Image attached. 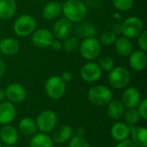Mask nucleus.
<instances>
[{
	"label": "nucleus",
	"mask_w": 147,
	"mask_h": 147,
	"mask_svg": "<svg viewBox=\"0 0 147 147\" xmlns=\"http://www.w3.org/2000/svg\"><path fill=\"white\" fill-rule=\"evenodd\" d=\"M79 24L76 27V34L80 37L90 38L95 37L96 34V28L93 23L90 22H78Z\"/></svg>",
	"instance_id": "obj_27"
},
{
	"label": "nucleus",
	"mask_w": 147,
	"mask_h": 147,
	"mask_svg": "<svg viewBox=\"0 0 147 147\" xmlns=\"http://www.w3.org/2000/svg\"><path fill=\"white\" fill-rule=\"evenodd\" d=\"M102 74V71L96 62H88L84 64L80 70V75L84 81L87 83H94L98 81Z\"/></svg>",
	"instance_id": "obj_9"
},
{
	"label": "nucleus",
	"mask_w": 147,
	"mask_h": 147,
	"mask_svg": "<svg viewBox=\"0 0 147 147\" xmlns=\"http://www.w3.org/2000/svg\"><path fill=\"white\" fill-rule=\"evenodd\" d=\"M72 29V22H71L68 19L63 17L55 22L52 33L53 34V37H55L56 39L59 40H64L67 37L71 36Z\"/></svg>",
	"instance_id": "obj_12"
},
{
	"label": "nucleus",
	"mask_w": 147,
	"mask_h": 147,
	"mask_svg": "<svg viewBox=\"0 0 147 147\" xmlns=\"http://www.w3.org/2000/svg\"><path fill=\"white\" fill-rule=\"evenodd\" d=\"M123 115L126 123L128 125H136L140 119V115L137 109H128L126 112H124Z\"/></svg>",
	"instance_id": "obj_29"
},
{
	"label": "nucleus",
	"mask_w": 147,
	"mask_h": 147,
	"mask_svg": "<svg viewBox=\"0 0 147 147\" xmlns=\"http://www.w3.org/2000/svg\"><path fill=\"white\" fill-rule=\"evenodd\" d=\"M17 9L16 0H0V19L9 20L12 18Z\"/></svg>",
	"instance_id": "obj_22"
},
{
	"label": "nucleus",
	"mask_w": 147,
	"mask_h": 147,
	"mask_svg": "<svg viewBox=\"0 0 147 147\" xmlns=\"http://www.w3.org/2000/svg\"><path fill=\"white\" fill-rule=\"evenodd\" d=\"M79 52L81 56L89 61H92L98 58L101 53V44L99 40L95 37L85 38L79 44Z\"/></svg>",
	"instance_id": "obj_6"
},
{
	"label": "nucleus",
	"mask_w": 147,
	"mask_h": 147,
	"mask_svg": "<svg viewBox=\"0 0 147 147\" xmlns=\"http://www.w3.org/2000/svg\"><path fill=\"white\" fill-rule=\"evenodd\" d=\"M37 129L41 133L49 134L53 132L57 127L58 117L53 110H44L39 114L35 121Z\"/></svg>",
	"instance_id": "obj_8"
},
{
	"label": "nucleus",
	"mask_w": 147,
	"mask_h": 147,
	"mask_svg": "<svg viewBox=\"0 0 147 147\" xmlns=\"http://www.w3.org/2000/svg\"><path fill=\"white\" fill-rule=\"evenodd\" d=\"M39 1H44V0H39Z\"/></svg>",
	"instance_id": "obj_45"
},
{
	"label": "nucleus",
	"mask_w": 147,
	"mask_h": 147,
	"mask_svg": "<svg viewBox=\"0 0 147 147\" xmlns=\"http://www.w3.org/2000/svg\"><path fill=\"white\" fill-rule=\"evenodd\" d=\"M85 1H90V0H85Z\"/></svg>",
	"instance_id": "obj_44"
},
{
	"label": "nucleus",
	"mask_w": 147,
	"mask_h": 147,
	"mask_svg": "<svg viewBox=\"0 0 147 147\" xmlns=\"http://www.w3.org/2000/svg\"><path fill=\"white\" fill-rule=\"evenodd\" d=\"M147 64V55L142 50L133 51L129 55V65L135 71H142Z\"/></svg>",
	"instance_id": "obj_15"
},
{
	"label": "nucleus",
	"mask_w": 147,
	"mask_h": 147,
	"mask_svg": "<svg viewBox=\"0 0 147 147\" xmlns=\"http://www.w3.org/2000/svg\"><path fill=\"white\" fill-rule=\"evenodd\" d=\"M31 35V40L33 44L39 48L49 47L54 39L53 33L47 28L35 29Z\"/></svg>",
	"instance_id": "obj_10"
},
{
	"label": "nucleus",
	"mask_w": 147,
	"mask_h": 147,
	"mask_svg": "<svg viewBox=\"0 0 147 147\" xmlns=\"http://www.w3.org/2000/svg\"><path fill=\"white\" fill-rule=\"evenodd\" d=\"M7 147H15L14 146H7Z\"/></svg>",
	"instance_id": "obj_42"
},
{
	"label": "nucleus",
	"mask_w": 147,
	"mask_h": 147,
	"mask_svg": "<svg viewBox=\"0 0 147 147\" xmlns=\"http://www.w3.org/2000/svg\"><path fill=\"white\" fill-rule=\"evenodd\" d=\"M132 141L138 147L147 146V129L145 127H137L130 134Z\"/></svg>",
	"instance_id": "obj_26"
},
{
	"label": "nucleus",
	"mask_w": 147,
	"mask_h": 147,
	"mask_svg": "<svg viewBox=\"0 0 147 147\" xmlns=\"http://www.w3.org/2000/svg\"><path fill=\"white\" fill-rule=\"evenodd\" d=\"M68 147H90V145L84 137L76 135L72 136V138L69 140Z\"/></svg>",
	"instance_id": "obj_33"
},
{
	"label": "nucleus",
	"mask_w": 147,
	"mask_h": 147,
	"mask_svg": "<svg viewBox=\"0 0 147 147\" xmlns=\"http://www.w3.org/2000/svg\"><path fill=\"white\" fill-rule=\"evenodd\" d=\"M0 147H2V142L0 141Z\"/></svg>",
	"instance_id": "obj_43"
},
{
	"label": "nucleus",
	"mask_w": 147,
	"mask_h": 147,
	"mask_svg": "<svg viewBox=\"0 0 147 147\" xmlns=\"http://www.w3.org/2000/svg\"><path fill=\"white\" fill-rule=\"evenodd\" d=\"M138 46L140 50L146 52L147 51V32L144 30L138 37Z\"/></svg>",
	"instance_id": "obj_34"
},
{
	"label": "nucleus",
	"mask_w": 147,
	"mask_h": 147,
	"mask_svg": "<svg viewBox=\"0 0 147 147\" xmlns=\"http://www.w3.org/2000/svg\"><path fill=\"white\" fill-rule=\"evenodd\" d=\"M137 110L140 115V118L147 120V99L145 98L142 101H140V102L139 103L138 107H137Z\"/></svg>",
	"instance_id": "obj_35"
},
{
	"label": "nucleus",
	"mask_w": 147,
	"mask_h": 147,
	"mask_svg": "<svg viewBox=\"0 0 147 147\" xmlns=\"http://www.w3.org/2000/svg\"><path fill=\"white\" fill-rule=\"evenodd\" d=\"M78 39L74 36H69L62 42V49H64L66 53H73L78 48Z\"/></svg>",
	"instance_id": "obj_28"
},
{
	"label": "nucleus",
	"mask_w": 147,
	"mask_h": 147,
	"mask_svg": "<svg viewBox=\"0 0 147 147\" xmlns=\"http://www.w3.org/2000/svg\"><path fill=\"white\" fill-rule=\"evenodd\" d=\"M116 39H117V36L114 31L107 30V31H104L103 33H102V34L100 35L99 42H100V44H102L103 46H111L115 42Z\"/></svg>",
	"instance_id": "obj_30"
},
{
	"label": "nucleus",
	"mask_w": 147,
	"mask_h": 147,
	"mask_svg": "<svg viewBox=\"0 0 147 147\" xmlns=\"http://www.w3.org/2000/svg\"><path fill=\"white\" fill-rule=\"evenodd\" d=\"M73 136V129L68 125H63L58 127L52 137L53 142L57 144H65L69 141Z\"/></svg>",
	"instance_id": "obj_21"
},
{
	"label": "nucleus",
	"mask_w": 147,
	"mask_h": 147,
	"mask_svg": "<svg viewBox=\"0 0 147 147\" xmlns=\"http://www.w3.org/2000/svg\"><path fill=\"white\" fill-rule=\"evenodd\" d=\"M29 147H53V141L47 134H35L30 140Z\"/></svg>",
	"instance_id": "obj_25"
},
{
	"label": "nucleus",
	"mask_w": 147,
	"mask_h": 147,
	"mask_svg": "<svg viewBox=\"0 0 147 147\" xmlns=\"http://www.w3.org/2000/svg\"><path fill=\"white\" fill-rule=\"evenodd\" d=\"M5 98L12 103H21L27 96V92L25 88L18 83L9 84L4 90Z\"/></svg>",
	"instance_id": "obj_11"
},
{
	"label": "nucleus",
	"mask_w": 147,
	"mask_h": 147,
	"mask_svg": "<svg viewBox=\"0 0 147 147\" xmlns=\"http://www.w3.org/2000/svg\"><path fill=\"white\" fill-rule=\"evenodd\" d=\"M19 139L18 131L10 125H4L0 130V141L6 146H14Z\"/></svg>",
	"instance_id": "obj_16"
},
{
	"label": "nucleus",
	"mask_w": 147,
	"mask_h": 147,
	"mask_svg": "<svg viewBox=\"0 0 147 147\" xmlns=\"http://www.w3.org/2000/svg\"><path fill=\"white\" fill-rule=\"evenodd\" d=\"M16 115V109L14 103L7 101L0 102V124L9 125L11 123Z\"/></svg>",
	"instance_id": "obj_14"
},
{
	"label": "nucleus",
	"mask_w": 147,
	"mask_h": 147,
	"mask_svg": "<svg viewBox=\"0 0 147 147\" xmlns=\"http://www.w3.org/2000/svg\"><path fill=\"white\" fill-rule=\"evenodd\" d=\"M62 13V4L57 1L47 3L42 9V17L45 20L52 21L58 18Z\"/></svg>",
	"instance_id": "obj_18"
},
{
	"label": "nucleus",
	"mask_w": 147,
	"mask_h": 147,
	"mask_svg": "<svg viewBox=\"0 0 147 147\" xmlns=\"http://www.w3.org/2000/svg\"><path fill=\"white\" fill-rule=\"evenodd\" d=\"M114 44L117 54L121 57H129V55L134 51V46L131 40L125 36L117 38Z\"/></svg>",
	"instance_id": "obj_19"
},
{
	"label": "nucleus",
	"mask_w": 147,
	"mask_h": 147,
	"mask_svg": "<svg viewBox=\"0 0 147 147\" xmlns=\"http://www.w3.org/2000/svg\"><path fill=\"white\" fill-rule=\"evenodd\" d=\"M60 78L63 79V81H64L65 83H69V82H71V79H72V74H71L70 71H64V72L61 74Z\"/></svg>",
	"instance_id": "obj_38"
},
{
	"label": "nucleus",
	"mask_w": 147,
	"mask_h": 147,
	"mask_svg": "<svg viewBox=\"0 0 147 147\" xmlns=\"http://www.w3.org/2000/svg\"><path fill=\"white\" fill-rule=\"evenodd\" d=\"M62 13L71 22L78 23L85 19L88 9L83 0H66L62 4Z\"/></svg>",
	"instance_id": "obj_1"
},
{
	"label": "nucleus",
	"mask_w": 147,
	"mask_h": 147,
	"mask_svg": "<svg viewBox=\"0 0 147 147\" xmlns=\"http://www.w3.org/2000/svg\"><path fill=\"white\" fill-rule=\"evenodd\" d=\"M131 81V74L124 66L114 67L109 74V82L110 85L117 90L127 88Z\"/></svg>",
	"instance_id": "obj_4"
},
{
	"label": "nucleus",
	"mask_w": 147,
	"mask_h": 147,
	"mask_svg": "<svg viewBox=\"0 0 147 147\" xmlns=\"http://www.w3.org/2000/svg\"><path fill=\"white\" fill-rule=\"evenodd\" d=\"M5 70H6L5 63H4V61L2 59H0V78H2L4 75Z\"/></svg>",
	"instance_id": "obj_39"
},
{
	"label": "nucleus",
	"mask_w": 147,
	"mask_h": 147,
	"mask_svg": "<svg viewBox=\"0 0 147 147\" xmlns=\"http://www.w3.org/2000/svg\"><path fill=\"white\" fill-rule=\"evenodd\" d=\"M110 134L115 141L120 142L125 140L130 136L129 127L125 122H116L111 127Z\"/></svg>",
	"instance_id": "obj_20"
},
{
	"label": "nucleus",
	"mask_w": 147,
	"mask_h": 147,
	"mask_svg": "<svg viewBox=\"0 0 147 147\" xmlns=\"http://www.w3.org/2000/svg\"><path fill=\"white\" fill-rule=\"evenodd\" d=\"M50 47L54 51H60L62 49V42H61V40H59L58 39H53Z\"/></svg>",
	"instance_id": "obj_37"
},
{
	"label": "nucleus",
	"mask_w": 147,
	"mask_h": 147,
	"mask_svg": "<svg viewBox=\"0 0 147 147\" xmlns=\"http://www.w3.org/2000/svg\"><path fill=\"white\" fill-rule=\"evenodd\" d=\"M20 50L19 41L12 37H6L0 40V52L5 56H14Z\"/></svg>",
	"instance_id": "obj_17"
},
{
	"label": "nucleus",
	"mask_w": 147,
	"mask_h": 147,
	"mask_svg": "<svg viewBox=\"0 0 147 147\" xmlns=\"http://www.w3.org/2000/svg\"><path fill=\"white\" fill-rule=\"evenodd\" d=\"M125 112V107L122 104L121 101L115 99L111 100L108 103V114L111 119L119 120L123 116Z\"/></svg>",
	"instance_id": "obj_23"
},
{
	"label": "nucleus",
	"mask_w": 147,
	"mask_h": 147,
	"mask_svg": "<svg viewBox=\"0 0 147 147\" xmlns=\"http://www.w3.org/2000/svg\"><path fill=\"white\" fill-rule=\"evenodd\" d=\"M45 90L51 99L58 100L65 95L66 90V83L63 81L60 76H52L46 82Z\"/></svg>",
	"instance_id": "obj_7"
},
{
	"label": "nucleus",
	"mask_w": 147,
	"mask_h": 147,
	"mask_svg": "<svg viewBox=\"0 0 147 147\" xmlns=\"http://www.w3.org/2000/svg\"><path fill=\"white\" fill-rule=\"evenodd\" d=\"M20 132L26 136H33L37 132V126L35 121L29 117L22 119L18 124Z\"/></svg>",
	"instance_id": "obj_24"
},
{
	"label": "nucleus",
	"mask_w": 147,
	"mask_h": 147,
	"mask_svg": "<svg viewBox=\"0 0 147 147\" xmlns=\"http://www.w3.org/2000/svg\"><path fill=\"white\" fill-rule=\"evenodd\" d=\"M116 147H138L131 140H125L122 141H120Z\"/></svg>",
	"instance_id": "obj_36"
},
{
	"label": "nucleus",
	"mask_w": 147,
	"mask_h": 147,
	"mask_svg": "<svg viewBox=\"0 0 147 147\" xmlns=\"http://www.w3.org/2000/svg\"><path fill=\"white\" fill-rule=\"evenodd\" d=\"M5 98V93L4 90L3 89L0 88V102H2L3 101V99Z\"/></svg>",
	"instance_id": "obj_41"
},
{
	"label": "nucleus",
	"mask_w": 147,
	"mask_h": 147,
	"mask_svg": "<svg viewBox=\"0 0 147 147\" xmlns=\"http://www.w3.org/2000/svg\"><path fill=\"white\" fill-rule=\"evenodd\" d=\"M97 64L103 71H110L115 67V60L109 55H103L101 57Z\"/></svg>",
	"instance_id": "obj_31"
},
{
	"label": "nucleus",
	"mask_w": 147,
	"mask_h": 147,
	"mask_svg": "<svg viewBox=\"0 0 147 147\" xmlns=\"http://www.w3.org/2000/svg\"><path fill=\"white\" fill-rule=\"evenodd\" d=\"M77 135L80 137H84L86 135V130L83 127H79L77 130Z\"/></svg>",
	"instance_id": "obj_40"
},
{
	"label": "nucleus",
	"mask_w": 147,
	"mask_h": 147,
	"mask_svg": "<svg viewBox=\"0 0 147 147\" xmlns=\"http://www.w3.org/2000/svg\"><path fill=\"white\" fill-rule=\"evenodd\" d=\"M114 7L119 11H128L134 4V0H112Z\"/></svg>",
	"instance_id": "obj_32"
},
{
	"label": "nucleus",
	"mask_w": 147,
	"mask_h": 147,
	"mask_svg": "<svg viewBox=\"0 0 147 147\" xmlns=\"http://www.w3.org/2000/svg\"><path fill=\"white\" fill-rule=\"evenodd\" d=\"M140 91L135 87L127 88L121 96V102L125 108L136 109L140 102Z\"/></svg>",
	"instance_id": "obj_13"
},
{
	"label": "nucleus",
	"mask_w": 147,
	"mask_h": 147,
	"mask_svg": "<svg viewBox=\"0 0 147 147\" xmlns=\"http://www.w3.org/2000/svg\"><path fill=\"white\" fill-rule=\"evenodd\" d=\"M120 28L123 36L131 40L137 38L145 30V24L141 18L130 16L122 22Z\"/></svg>",
	"instance_id": "obj_5"
},
{
	"label": "nucleus",
	"mask_w": 147,
	"mask_h": 147,
	"mask_svg": "<svg viewBox=\"0 0 147 147\" xmlns=\"http://www.w3.org/2000/svg\"><path fill=\"white\" fill-rule=\"evenodd\" d=\"M88 100L90 103L97 107H103L113 99L111 90L104 85H96L91 87L87 93Z\"/></svg>",
	"instance_id": "obj_2"
},
{
	"label": "nucleus",
	"mask_w": 147,
	"mask_h": 147,
	"mask_svg": "<svg viewBox=\"0 0 147 147\" xmlns=\"http://www.w3.org/2000/svg\"><path fill=\"white\" fill-rule=\"evenodd\" d=\"M35 28L36 21L28 14L21 15L16 19L13 24V30L19 37H28L31 35Z\"/></svg>",
	"instance_id": "obj_3"
}]
</instances>
